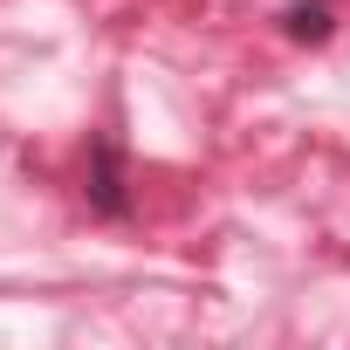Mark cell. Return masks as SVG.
<instances>
[{
    "label": "cell",
    "instance_id": "2",
    "mask_svg": "<svg viewBox=\"0 0 350 350\" xmlns=\"http://www.w3.org/2000/svg\"><path fill=\"white\" fill-rule=\"evenodd\" d=\"M329 28H336V14H329V0H288L282 8V35L288 42H329Z\"/></svg>",
    "mask_w": 350,
    "mask_h": 350
},
{
    "label": "cell",
    "instance_id": "1",
    "mask_svg": "<svg viewBox=\"0 0 350 350\" xmlns=\"http://www.w3.org/2000/svg\"><path fill=\"white\" fill-rule=\"evenodd\" d=\"M90 213H103V220H124L131 213V186H124V151H117V137H96L90 144Z\"/></svg>",
    "mask_w": 350,
    "mask_h": 350
}]
</instances>
